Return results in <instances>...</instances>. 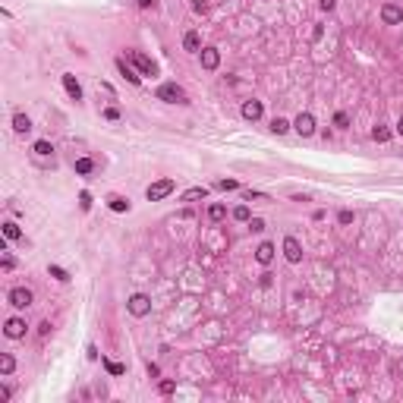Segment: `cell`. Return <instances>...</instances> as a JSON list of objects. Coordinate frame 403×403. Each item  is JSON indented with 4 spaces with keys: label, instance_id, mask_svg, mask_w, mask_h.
Segmentation results:
<instances>
[{
    "label": "cell",
    "instance_id": "41",
    "mask_svg": "<svg viewBox=\"0 0 403 403\" xmlns=\"http://www.w3.org/2000/svg\"><path fill=\"white\" fill-rule=\"evenodd\" d=\"M173 390V381H161V394H170Z\"/></svg>",
    "mask_w": 403,
    "mask_h": 403
},
{
    "label": "cell",
    "instance_id": "17",
    "mask_svg": "<svg viewBox=\"0 0 403 403\" xmlns=\"http://www.w3.org/2000/svg\"><path fill=\"white\" fill-rule=\"evenodd\" d=\"M108 208L117 211V215H123V211H129L133 205H129V198H123V195H111V198H108Z\"/></svg>",
    "mask_w": 403,
    "mask_h": 403
},
{
    "label": "cell",
    "instance_id": "12",
    "mask_svg": "<svg viewBox=\"0 0 403 403\" xmlns=\"http://www.w3.org/2000/svg\"><path fill=\"white\" fill-rule=\"evenodd\" d=\"M60 79H63V88H66L69 98H73V101H82V85H79V79H76L73 73H63Z\"/></svg>",
    "mask_w": 403,
    "mask_h": 403
},
{
    "label": "cell",
    "instance_id": "42",
    "mask_svg": "<svg viewBox=\"0 0 403 403\" xmlns=\"http://www.w3.org/2000/svg\"><path fill=\"white\" fill-rule=\"evenodd\" d=\"M139 7L142 10H151V7H155V0H139Z\"/></svg>",
    "mask_w": 403,
    "mask_h": 403
},
{
    "label": "cell",
    "instance_id": "24",
    "mask_svg": "<svg viewBox=\"0 0 403 403\" xmlns=\"http://www.w3.org/2000/svg\"><path fill=\"white\" fill-rule=\"evenodd\" d=\"M13 369H16V359L10 356V353H4V356H0V375H13Z\"/></svg>",
    "mask_w": 403,
    "mask_h": 403
},
{
    "label": "cell",
    "instance_id": "7",
    "mask_svg": "<svg viewBox=\"0 0 403 403\" xmlns=\"http://www.w3.org/2000/svg\"><path fill=\"white\" fill-rule=\"evenodd\" d=\"M283 258H287L290 265L303 262V246H299V240H296V236H287V240H283Z\"/></svg>",
    "mask_w": 403,
    "mask_h": 403
},
{
    "label": "cell",
    "instance_id": "31",
    "mask_svg": "<svg viewBox=\"0 0 403 403\" xmlns=\"http://www.w3.org/2000/svg\"><path fill=\"white\" fill-rule=\"evenodd\" d=\"M218 189H224V192H233V189H240V183H236V180H221Z\"/></svg>",
    "mask_w": 403,
    "mask_h": 403
},
{
    "label": "cell",
    "instance_id": "21",
    "mask_svg": "<svg viewBox=\"0 0 403 403\" xmlns=\"http://www.w3.org/2000/svg\"><path fill=\"white\" fill-rule=\"evenodd\" d=\"M290 126H293L290 120H283V117H274V120H271V133H274V136H283Z\"/></svg>",
    "mask_w": 403,
    "mask_h": 403
},
{
    "label": "cell",
    "instance_id": "8",
    "mask_svg": "<svg viewBox=\"0 0 403 403\" xmlns=\"http://www.w3.org/2000/svg\"><path fill=\"white\" fill-rule=\"evenodd\" d=\"M26 328H29V325L22 322V318L13 315V318H7V322H4V334H7L10 340H19V337H26Z\"/></svg>",
    "mask_w": 403,
    "mask_h": 403
},
{
    "label": "cell",
    "instance_id": "23",
    "mask_svg": "<svg viewBox=\"0 0 403 403\" xmlns=\"http://www.w3.org/2000/svg\"><path fill=\"white\" fill-rule=\"evenodd\" d=\"M233 221H240V224H249V221H252V211H249V205H236V208H233Z\"/></svg>",
    "mask_w": 403,
    "mask_h": 403
},
{
    "label": "cell",
    "instance_id": "30",
    "mask_svg": "<svg viewBox=\"0 0 403 403\" xmlns=\"http://www.w3.org/2000/svg\"><path fill=\"white\" fill-rule=\"evenodd\" d=\"M334 126H337V129H347V126H350V117L343 114V111H337V114H334Z\"/></svg>",
    "mask_w": 403,
    "mask_h": 403
},
{
    "label": "cell",
    "instance_id": "3",
    "mask_svg": "<svg viewBox=\"0 0 403 403\" xmlns=\"http://www.w3.org/2000/svg\"><path fill=\"white\" fill-rule=\"evenodd\" d=\"M7 303L13 306V309H29V306L35 303V293L29 287H13V290L7 293Z\"/></svg>",
    "mask_w": 403,
    "mask_h": 403
},
{
    "label": "cell",
    "instance_id": "34",
    "mask_svg": "<svg viewBox=\"0 0 403 403\" xmlns=\"http://www.w3.org/2000/svg\"><path fill=\"white\" fill-rule=\"evenodd\" d=\"M0 268H4V271H13V268H16V258H13V255H4V258H0Z\"/></svg>",
    "mask_w": 403,
    "mask_h": 403
},
{
    "label": "cell",
    "instance_id": "9",
    "mask_svg": "<svg viewBox=\"0 0 403 403\" xmlns=\"http://www.w3.org/2000/svg\"><path fill=\"white\" fill-rule=\"evenodd\" d=\"M381 22H384V26H400V22H403V7L384 4L381 7Z\"/></svg>",
    "mask_w": 403,
    "mask_h": 403
},
{
    "label": "cell",
    "instance_id": "13",
    "mask_svg": "<svg viewBox=\"0 0 403 403\" xmlns=\"http://www.w3.org/2000/svg\"><path fill=\"white\" fill-rule=\"evenodd\" d=\"M255 262L258 265H271V262H274V243H262V246H258L255 249Z\"/></svg>",
    "mask_w": 403,
    "mask_h": 403
},
{
    "label": "cell",
    "instance_id": "10",
    "mask_svg": "<svg viewBox=\"0 0 403 403\" xmlns=\"http://www.w3.org/2000/svg\"><path fill=\"white\" fill-rule=\"evenodd\" d=\"M198 57H201V69H208V73L221 66V54H218V47H201Z\"/></svg>",
    "mask_w": 403,
    "mask_h": 403
},
{
    "label": "cell",
    "instance_id": "6",
    "mask_svg": "<svg viewBox=\"0 0 403 403\" xmlns=\"http://www.w3.org/2000/svg\"><path fill=\"white\" fill-rule=\"evenodd\" d=\"M293 129H296V133H299L303 139L315 136V117H312L309 111H303V114H299V117H296V120H293Z\"/></svg>",
    "mask_w": 403,
    "mask_h": 403
},
{
    "label": "cell",
    "instance_id": "28",
    "mask_svg": "<svg viewBox=\"0 0 403 403\" xmlns=\"http://www.w3.org/2000/svg\"><path fill=\"white\" fill-rule=\"evenodd\" d=\"M47 274H51V277H57V280H60V283H66V280H69V274H66V268H60V265H51V268H47Z\"/></svg>",
    "mask_w": 403,
    "mask_h": 403
},
{
    "label": "cell",
    "instance_id": "33",
    "mask_svg": "<svg viewBox=\"0 0 403 403\" xmlns=\"http://www.w3.org/2000/svg\"><path fill=\"white\" fill-rule=\"evenodd\" d=\"M249 230H252V233H262V230H265V221H262V218H252V221H249Z\"/></svg>",
    "mask_w": 403,
    "mask_h": 403
},
{
    "label": "cell",
    "instance_id": "26",
    "mask_svg": "<svg viewBox=\"0 0 403 403\" xmlns=\"http://www.w3.org/2000/svg\"><path fill=\"white\" fill-rule=\"evenodd\" d=\"M372 139H375V142H390V129H387L384 123H378V126L372 129Z\"/></svg>",
    "mask_w": 403,
    "mask_h": 403
},
{
    "label": "cell",
    "instance_id": "16",
    "mask_svg": "<svg viewBox=\"0 0 403 403\" xmlns=\"http://www.w3.org/2000/svg\"><path fill=\"white\" fill-rule=\"evenodd\" d=\"M13 129H16L19 136H26V133H32V120H29L26 114H13Z\"/></svg>",
    "mask_w": 403,
    "mask_h": 403
},
{
    "label": "cell",
    "instance_id": "39",
    "mask_svg": "<svg viewBox=\"0 0 403 403\" xmlns=\"http://www.w3.org/2000/svg\"><path fill=\"white\" fill-rule=\"evenodd\" d=\"M38 334H41V337L51 334V322H41V325H38Z\"/></svg>",
    "mask_w": 403,
    "mask_h": 403
},
{
    "label": "cell",
    "instance_id": "38",
    "mask_svg": "<svg viewBox=\"0 0 403 403\" xmlns=\"http://www.w3.org/2000/svg\"><path fill=\"white\" fill-rule=\"evenodd\" d=\"M318 7H322V10H325V13H331V10H334V7H337V0H318Z\"/></svg>",
    "mask_w": 403,
    "mask_h": 403
},
{
    "label": "cell",
    "instance_id": "29",
    "mask_svg": "<svg viewBox=\"0 0 403 403\" xmlns=\"http://www.w3.org/2000/svg\"><path fill=\"white\" fill-rule=\"evenodd\" d=\"M243 198L246 201H268V195L258 192V189H243Z\"/></svg>",
    "mask_w": 403,
    "mask_h": 403
},
{
    "label": "cell",
    "instance_id": "22",
    "mask_svg": "<svg viewBox=\"0 0 403 403\" xmlns=\"http://www.w3.org/2000/svg\"><path fill=\"white\" fill-rule=\"evenodd\" d=\"M4 236H7V240H22V230H19V224H13V221H7L4 224Z\"/></svg>",
    "mask_w": 403,
    "mask_h": 403
},
{
    "label": "cell",
    "instance_id": "5",
    "mask_svg": "<svg viewBox=\"0 0 403 403\" xmlns=\"http://www.w3.org/2000/svg\"><path fill=\"white\" fill-rule=\"evenodd\" d=\"M129 60H133V66L139 69L142 76H158V63L151 60V57H145L142 51H133V54H129Z\"/></svg>",
    "mask_w": 403,
    "mask_h": 403
},
{
    "label": "cell",
    "instance_id": "19",
    "mask_svg": "<svg viewBox=\"0 0 403 403\" xmlns=\"http://www.w3.org/2000/svg\"><path fill=\"white\" fill-rule=\"evenodd\" d=\"M32 151H35V155H38V158H47V155H54V145H51V142H47V139H38V142H35V145H32Z\"/></svg>",
    "mask_w": 403,
    "mask_h": 403
},
{
    "label": "cell",
    "instance_id": "4",
    "mask_svg": "<svg viewBox=\"0 0 403 403\" xmlns=\"http://www.w3.org/2000/svg\"><path fill=\"white\" fill-rule=\"evenodd\" d=\"M126 309H129V315H136V318H145L148 312H151V299L145 293H133L126 299Z\"/></svg>",
    "mask_w": 403,
    "mask_h": 403
},
{
    "label": "cell",
    "instance_id": "25",
    "mask_svg": "<svg viewBox=\"0 0 403 403\" xmlns=\"http://www.w3.org/2000/svg\"><path fill=\"white\" fill-rule=\"evenodd\" d=\"M101 362H104V369H108V375H114V378L126 372V365H123V362H114V359H101Z\"/></svg>",
    "mask_w": 403,
    "mask_h": 403
},
{
    "label": "cell",
    "instance_id": "18",
    "mask_svg": "<svg viewBox=\"0 0 403 403\" xmlns=\"http://www.w3.org/2000/svg\"><path fill=\"white\" fill-rule=\"evenodd\" d=\"M183 201H198V198H208V189L205 186H192V189H186V192L180 195Z\"/></svg>",
    "mask_w": 403,
    "mask_h": 403
},
{
    "label": "cell",
    "instance_id": "32",
    "mask_svg": "<svg viewBox=\"0 0 403 403\" xmlns=\"http://www.w3.org/2000/svg\"><path fill=\"white\" fill-rule=\"evenodd\" d=\"M192 10H195L198 16H205L208 13V0H192Z\"/></svg>",
    "mask_w": 403,
    "mask_h": 403
},
{
    "label": "cell",
    "instance_id": "15",
    "mask_svg": "<svg viewBox=\"0 0 403 403\" xmlns=\"http://www.w3.org/2000/svg\"><path fill=\"white\" fill-rule=\"evenodd\" d=\"M117 69H120V73L126 76V82H133V85H139V82H142V76L136 73V69L133 66H129L126 60H123V57H117Z\"/></svg>",
    "mask_w": 403,
    "mask_h": 403
},
{
    "label": "cell",
    "instance_id": "27",
    "mask_svg": "<svg viewBox=\"0 0 403 403\" xmlns=\"http://www.w3.org/2000/svg\"><path fill=\"white\" fill-rule=\"evenodd\" d=\"M208 218H211V221H224V218H227V208H224L221 201H215V205L208 208Z\"/></svg>",
    "mask_w": 403,
    "mask_h": 403
},
{
    "label": "cell",
    "instance_id": "36",
    "mask_svg": "<svg viewBox=\"0 0 403 403\" xmlns=\"http://www.w3.org/2000/svg\"><path fill=\"white\" fill-rule=\"evenodd\" d=\"M79 205H82V211H88L91 208V192H82L79 195Z\"/></svg>",
    "mask_w": 403,
    "mask_h": 403
},
{
    "label": "cell",
    "instance_id": "1",
    "mask_svg": "<svg viewBox=\"0 0 403 403\" xmlns=\"http://www.w3.org/2000/svg\"><path fill=\"white\" fill-rule=\"evenodd\" d=\"M173 189H176V183L170 180V176H161V180H155V183L145 189V198H148V201H164V198L173 192Z\"/></svg>",
    "mask_w": 403,
    "mask_h": 403
},
{
    "label": "cell",
    "instance_id": "43",
    "mask_svg": "<svg viewBox=\"0 0 403 403\" xmlns=\"http://www.w3.org/2000/svg\"><path fill=\"white\" fill-rule=\"evenodd\" d=\"M397 133H400V136H403V117H400V123H397Z\"/></svg>",
    "mask_w": 403,
    "mask_h": 403
},
{
    "label": "cell",
    "instance_id": "35",
    "mask_svg": "<svg viewBox=\"0 0 403 403\" xmlns=\"http://www.w3.org/2000/svg\"><path fill=\"white\" fill-rule=\"evenodd\" d=\"M104 120L117 123V120H120V111H117V108H104Z\"/></svg>",
    "mask_w": 403,
    "mask_h": 403
},
{
    "label": "cell",
    "instance_id": "11",
    "mask_svg": "<svg viewBox=\"0 0 403 403\" xmlns=\"http://www.w3.org/2000/svg\"><path fill=\"white\" fill-rule=\"evenodd\" d=\"M262 114H265V108H262V101H255V98H249V101H243V117L246 120H262Z\"/></svg>",
    "mask_w": 403,
    "mask_h": 403
},
{
    "label": "cell",
    "instance_id": "40",
    "mask_svg": "<svg viewBox=\"0 0 403 403\" xmlns=\"http://www.w3.org/2000/svg\"><path fill=\"white\" fill-rule=\"evenodd\" d=\"M148 375H151V378H158V375H161V369H158L155 362H148Z\"/></svg>",
    "mask_w": 403,
    "mask_h": 403
},
{
    "label": "cell",
    "instance_id": "37",
    "mask_svg": "<svg viewBox=\"0 0 403 403\" xmlns=\"http://www.w3.org/2000/svg\"><path fill=\"white\" fill-rule=\"evenodd\" d=\"M337 221H340V224H353V211H347V208H343L340 215H337Z\"/></svg>",
    "mask_w": 403,
    "mask_h": 403
},
{
    "label": "cell",
    "instance_id": "2",
    "mask_svg": "<svg viewBox=\"0 0 403 403\" xmlns=\"http://www.w3.org/2000/svg\"><path fill=\"white\" fill-rule=\"evenodd\" d=\"M158 101H167V104H189V94L176 85V82H164L158 88Z\"/></svg>",
    "mask_w": 403,
    "mask_h": 403
},
{
    "label": "cell",
    "instance_id": "14",
    "mask_svg": "<svg viewBox=\"0 0 403 403\" xmlns=\"http://www.w3.org/2000/svg\"><path fill=\"white\" fill-rule=\"evenodd\" d=\"M183 51H189V54H198V51H201L198 32H186V35H183Z\"/></svg>",
    "mask_w": 403,
    "mask_h": 403
},
{
    "label": "cell",
    "instance_id": "20",
    "mask_svg": "<svg viewBox=\"0 0 403 403\" xmlns=\"http://www.w3.org/2000/svg\"><path fill=\"white\" fill-rule=\"evenodd\" d=\"M73 167H76V173H79V176H88V173L94 170V161H91V158H76Z\"/></svg>",
    "mask_w": 403,
    "mask_h": 403
}]
</instances>
